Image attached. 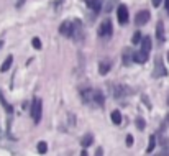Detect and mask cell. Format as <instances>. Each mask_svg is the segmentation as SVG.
<instances>
[{"label":"cell","mask_w":169,"mask_h":156,"mask_svg":"<svg viewBox=\"0 0 169 156\" xmlns=\"http://www.w3.org/2000/svg\"><path fill=\"white\" fill-rule=\"evenodd\" d=\"M30 112H31L33 122L38 123L40 120H41V112H43V102H41V99H38V97L33 99V104H31V110Z\"/></svg>","instance_id":"6da1fadb"},{"label":"cell","mask_w":169,"mask_h":156,"mask_svg":"<svg viewBox=\"0 0 169 156\" xmlns=\"http://www.w3.org/2000/svg\"><path fill=\"white\" fill-rule=\"evenodd\" d=\"M80 99H82L84 104L95 105V99H97V90H94V89H84V90H80Z\"/></svg>","instance_id":"7a4b0ae2"},{"label":"cell","mask_w":169,"mask_h":156,"mask_svg":"<svg viewBox=\"0 0 169 156\" xmlns=\"http://www.w3.org/2000/svg\"><path fill=\"white\" fill-rule=\"evenodd\" d=\"M74 30H76V26L72 22H63L61 26H59V33L63 35V36H68V38H72L74 36Z\"/></svg>","instance_id":"3957f363"},{"label":"cell","mask_w":169,"mask_h":156,"mask_svg":"<svg viewBox=\"0 0 169 156\" xmlns=\"http://www.w3.org/2000/svg\"><path fill=\"white\" fill-rule=\"evenodd\" d=\"M128 7L127 5H118V8H117V20H118V23L120 25H125V23H128Z\"/></svg>","instance_id":"277c9868"},{"label":"cell","mask_w":169,"mask_h":156,"mask_svg":"<svg viewBox=\"0 0 169 156\" xmlns=\"http://www.w3.org/2000/svg\"><path fill=\"white\" fill-rule=\"evenodd\" d=\"M112 31H113L112 22H110V20H104V22H102V25L99 26V36L107 38V36H110V35H112Z\"/></svg>","instance_id":"5b68a950"},{"label":"cell","mask_w":169,"mask_h":156,"mask_svg":"<svg viewBox=\"0 0 169 156\" xmlns=\"http://www.w3.org/2000/svg\"><path fill=\"white\" fill-rule=\"evenodd\" d=\"M131 94H133V90H131L128 86H120V84H118V86H115V97L117 99H123V97H127V95H131Z\"/></svg>","instance_id":"8992f818"},{"label":"cell","mask_w":169,"mask_h":156,"mask_svg":"<svg viewBox=\"0 0 169 156\" xmlns=\"http://www.w3.org/2000/svg\"><path fill=\"white\" fill-rule=\"evenodd\" d=\"M150 12L148 10H141V12H138L136 13V17H135V23L138 25V26H141V25H144V23H148L150 22Z\"/></svg>","instance_id":"52a82bcc"},{"label":"cell","mask_w":169,"mask_h":156,"mask_svg":"<svg viewBox=\"0 0 169 156\" xmlns=\"http://www.w3.org/2000/svg\"><path fill=\"white\" fill-rule=\"evenodd\" d=\"M161 76H167V71L163 66V61L161 58H156V62H154V77H161Z\"/></svg>","instance_id":"ba28073f"},{"label":"cell","mask_w":169,"mask_h":156,"mask_svg":"<svg viewBox=\"0 0 169 156\" xmlns=\"http://www.w3.org/2000/svg\"><path fill=\"white\" fill-rule=\"evenodd\" d=\"M148 56H150V53H146V51H143V49H139V51H135L133 61L138 62V64H143V62L148 61Z\"/></svg>","instance_id":"9c48e42d"},{"label":"cell","mask_w":169,"mask_h":156,"mask_svg":"<svg viewBox=\"0 0 169 156\" xmlns=\"http://www.w3.org/2000/svg\"><path fill=\"white\" fill-rule=\"evenodd\" d=\"M133 56H135V53L131 51L130 48L125 49V51H123V64H125V66H130L131 62H135V61H133Z\"/></svg>","instance_id":"30bf717a"},{"label":"cell","mask_w":169,"mask_h":156,"mask_svg":"<svg viewBox=\"0 0 169 156\" xmlns=\"http://www.w3.org/2000/svg\"><path fill=\"white\" fill-rule=\"evenodd\" d=\"M104 2H105V0H89L87 3H89V7L94 10L95 15H99V12H100V8H102V3H104Z\"/></svg>","instance_id":"8fae6325"},{"label":"cell","mask_w":169,"mask_h":156,"mask_svg":"<svg viewBox=\"0 0 169 156\" xmlns=\"http://www.w3.org/2000/svg\"><path fill=\"white\" fill-rule=\"evenodd\" d=\"M156 38H158L159 43L164 41V25H163V22H158V25H156Z\"/></svg>","instance_id":"7c38bea8"},{"label":"cell","mask_w":169,"mask_h":156,"mask_svg":"<svg viewBox=\"0 0 169 156\" xmlns=\"http://www.w3.org/2000/svg\"><path fill=\"white\" fill-rule=\"evenodd\" d=\"M141 49H143V51H146V53L151 51V38L150 36H143V40H141Z\"/></svg>","instance_id":"4fadbf2b"},{"label":"cell","mask_w":169,"mask_h":156,"mask_svg":"<svg viewBox=\"0 0 169 156\" xmlns=\"http://www.w3.org/2000/svg\"><path fill=\"white\" fill-rule=\"evenodd\" d=\"M12 62H13V56H7V59L2 62V66H0V71H2V73H7V71L10 69Z\"/></svg>","instance_id":"5bb4252c"},{"label":"cell","mask_w":169,"mask_h":156,"mask_svg":"<svg viewBox=\"0 0 169 156\" xmlns=\"http://www.w3.org/2000/svg\"><path fill=\"white\" fill-rule=\"evenodd\" d=\"M110 67H112V66H110V62H108V61H102V62H100V66H99V73H100L102 76H105V74L108 73V71H110Z\"/></svg>","instance_id":"9a60e30c"},{"label":"cell","mask_w":169,"mask_h":156,"mask_svg":"<svg viewBox=\"0 0 169 156\" xmlns=\"http://www.w3.org/2000/svg\"><path fill=\"white\" fill-rule=\"evenodd\" d=\"M92 141H94V137H92L90 133H87L85 137H84L82 140H80V145H82L84 148H87V146H90V145H92Z\"/></svg>","instance_id":"2e32d148"},{"label":"cell","mask_w":169,"mask_h":156,"mask_svg":"<svg viewBox=\"0 0 169 156\" xmlns=\"http://www.w3.org/2000/svg\"><path fill=\"white\" fill-rule=\"evenodd\" d=\"M110 117H112V122H113L115 125H120V123H122V113H120V110H113Z\"/></svg>","instance_id":"e0dca14e"},{"label":"cell","mask_w":169,"mask_h":156,"mask_svg":"<svg viewBox=\"0 0 169 156\" xmlns=\"http://www.w3.org/2000/svg\"><path fill=\"white\" fill-rule=\"evenodd\" d=\"M0 104H2V105H3V107H5V110H7V112H8V113H12V112H13V109L10 107V104H8V102H7V99H5V97L2 95V92H0Z\"/></svg>","instance_id":"ac0fdd59"},{"label":"cell","mask_w":169,"mask_h":156,"mask_svg":"<svg viewBox=\"0 0 169 156\" xmlns=\"http://www.w3.org/2000/svg\"><path fill=\"white\" fill-rule=\"evenodd\" d=\"M36 151H38L40 154H45V153L48 151V145L45 143V141H40L38 146H36Z\"/></svg>","instance_id":"d6986e66"},{"label":"cell","mask_w":169,"mask_h":156,"mask_svg":"<svg viewBox=\"0 0 169 156\" xmlns=\"http://www.w3.org/2000/svg\"><path fill=\"white\" fill-rule=\"evenodd\" d=\"M141 40H143L141 33H139V31H135V35L131 36V43H133V45H138V43H141Z\"/></svg>","instance_id":"ffe728a7"},{"label":"cell","mask_w":169,"mask_h":156,"mask_svg":"<svg viewBox=\"0 0 169 156\" xmlns=\"http://www.w3.org/2000/svg\"><path fill=\"white\" fill-rule=\"evenodd\" d=\"M154 146H156V137H154V135H151V137H150V145H148V150H146V151L151 153V151L154 150Z\"/></svg>","instance_id":"44dd1931"},{"label":"cell","mask_w":169,"mask_h":156,"mask_svg":"<svg viewBox=\"0 0 169 156\" xmlns=\"http://www.w3.org/2000/svg\"><path fill=\"white\" fill-rule=\"evenodd\" d=\"M31 45H33L35 49H41V41H40V38H33Z\"/></svg>","instance_id":"7402d4cb"},{"label":"cell","mask_w":169,"mask_h":156,"mask_svg":"<svg viewBox=\"0 0 169 156\" xmlns=\"http://www.w3.org/2000/svg\"><path fill=\"white\" fill-rule=\"evenodd\" d=\"M144 125H146V123H144V120H143V118H136V126H138L139 130H143V128H144Z\"/></svg>","instance_id":"603a6c76"},{"label":"cell","mask_w":169,"mask_h":156,"mask_svg":"<svg viewBox=\"0 0 169 156\" xmlns=\"http://www.w3.org/2000/svg\"><path fill=\"white\" fill-rule=\"evenodd\" d=\"M95 156H104V148L99 146L97 150H95Z\"/></svg>","instance_id":"cb8c5ba5"},{"label":"cell","mask_w":169,"mask_h":156,"mask_svg":"<svg viewBox=\"0 0 169 156\" xmlns=\"http://www.w3.org/2000/svg\"><path fill=\"white\" fill-rule=\"evenodd\" d=\"M127 145H128V146L133 145V137H131V135H128V137H127Z\"/></svg>","instance_id":"d4e9b609"},{"label":"cell","mask_w":169,"mask_h":156,"mask_svg":"<svg viewBox=\"0 0 169 156\" xmlns=\"http://www.w3.org/2000/svg\"><path fill=\"white\" fill-rule=\"evenodd\" d=\"M161 2H163V0H151L153 7H159V5H161Z\"/></svg>","instance_id":"484cf974"},{"label":"cell","mask_w":169,"mask_h":156,"mask_svg":"<svg viewBox=\"0 0 169 156\" xmlns=\"http://www.w3.org/2000/svg\"><path fill=\"white\" fill-rule=\"evenodd\" d=\"M80 156H87V153H85V151H82V154H80Z\"/></svg>","instance_id":"4316f807"},{"label":"cell","mask_w":169,"mask_h":156,"mask_svg":"<svg viewBox=\"0 0 169 156\" xmlns=\"http://www.w3.org/2000/svg\"><path fill=\"white\" fill-rule=\"evenodd\" d=\"M167 61H169V51H167Z\"/></svg>","instance_id":"83f0119b"}]
</instances>
